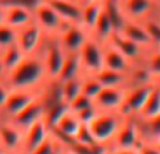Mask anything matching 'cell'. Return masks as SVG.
Returning a JSON list of instances; mask_svg holds the SVG:
<instances>
[{"instance_id":"4","label":"cell","mask_w":160,"mask_h":154,"mask_svg":"<svg viewBox=\"0 0 160 154\" xmlns=\"http://www.w3.org/2000/svg\"><path fill=\"white\" fill-rule=\"evenodd\" d=\"M84 75H95L103 68V44L89 36L78 52Z\"/></svg>"},{"instance_id":"17","label":"cell","mask_w":160,"mask_h":154,"mask_svg":"<svg viewBox=\"0 0 160 154\" xmlns=\"http://www.w3.org/2000/svg\"><path fill=\"white\" fill-rule=\"evenodd\" d=\"M81 124L82 123L79 122L78 116L70 110V112L65 113V115L58 120V123L52 127L51 132L67 146L74 140V137H75V134Z\"/></svg>"},{"instance_id":"29","label":"cell","mask_w":160,"mask_h":154,"mask_svg":"<svg viewBox=\"0 0 160 154\" xmlns=\"http://www.w3.org/2000/svg\"><path fill=\"white\" fill-rule=\"evenodd\" d=\"M82 76H77V78H71L67 81L60 82V89H61V96H62L64 102L70 105L72 99H75L79 94H81V85H82Z\"/></svg>"},{"instance_id":"23","label":"cell","mask_w":160,"mask_h":154,"mask_svg":"<svg viewBox=\"0 0 160 154\" xmlns=\"http://www.w3.org/2000/svg\"><path fill=\"white\" fill-rule=\"evenodd\" d=\"M115 33H116L115 26H113L111 17H109V14L106 13L105 7H103L102 13H101V16L98 17L94 28L91 31V36L94 37V38H97L99 42L105 44V42H108L109 40H111V37Z\"/></svg>"},{"instance_id":"1","label":"cell","mask_w":160,"mask_h":154,"mask_svg":"<svg viewBox=\"0 0 160 154\" xmlns=\"http://www.w3.org/2000/svg\"><path fill=\"white\" fill-rule=\"evenodd\" d=\"M4 82L10 89L40 91L48 82L47 71L40 52L26 55L17 67L9 71Z\"/></svg>"},{"instance_id":"24","label":"cell","mask_w":160,"mask_h":154,"mask_svg":"<svg viewBox=\"0 0 160 154\" xmlns=\"http://www.w3.org/2000/svg\"><path fill=\"white\" fill-rule=\"evenodd\" d=\"M97 79L101 82L102 86L111 88H128L129 86V78L126 72H119V71L102 68L99 72L95 74Z\"/></svg>"},{"instance_id":"55","label":"cell","mask_w":160,"mask_h":154,"mask_svg":"<svg viewBox=\"0 0 160 154\" xmlns=\"http://www.w3.org/2000/svg\"><path fill=\"white\" fill-rule=\"evenodd\" d=\"M0 147H2V140H0Z\"/></svg>"},{"instance_id":"43","label":"cell","mask_w":160,"mask_h":154,"mask_svg":"<svg viewBox=\"0 0 160 154\" xmlns=\"http://www.w3.org/2000/svg\"><path fill=\"white\" fill-rule=\"evenodd\" d=\"M6 75H7V71H6V68H4L3 62H2V60H0V81H4Z\"/></svg>"},{"instance_id":"45","label":"cell","mask_w":160,"mask_h":154,"mask_svg":"<svg viewBox=\"0 0 160 154\" xmlns=\"http://www.w3.org/2000/svg\"><path fill=\"white\" fill-rule=\"evenodd\" d=\"M81 4H84V3H94V2H99V3H103L105 0H78Z\"/></svg>"},{"instance_id":"26","label":"cell","mask_w":160,"mask_h":154,"mask_svg":"<svg viewBox=\"0 0 160 154\" xmlns=\"http://www.w3.org/2000/svg\"><path fill=\"white\" fill-rule=\"evenodd\" d=\"M160 115V85H157L154 82V86L152 89V92L149 94L148 99H146L143 108L140 109L139 115L136 118L139 119H150L154 116Z\"/></svg>"},{"instance_id":"12","label":"cell","mask_w":160,"mask_h":154,"mask_svg":"<svg viewBox=\"0 0 160 154\" xmlns=\"http://www.w3.org/2000/svg\"><path fill=\"white\" fill-rule=\"evenodd\" d=\"M108 42H111L116 50H119L132 64L143 62L146 54H148V51H149L148 48H145V47L136 44V42L132 41V40L123 37L121 33H115L111 37V40H109Z\"/></svg>"},{"instance_id":"52","label":"cell","mask_w":160,"mask_h":154,"mask_svg":"<svg viewBox=\"0 0 160 154\" xmlns=\"http://www.w3.org/2000/svg\"><path fill=\"white\" fill-rule=\"evenodd\" d=\"M62 154H71V153H70V151H68V150H67V148H65V151H64Z\"/></svg>"},{"instance_id":"3","label":"cell","mask_w":160,"mask_h":154,"mask_svg":"<svg viewBox=\"0 0 160 154\" xmlns=\"http://www.w3.org/2000/svg\"><path fill=\"white\" fill-rule=\"evenodd\" d=\"M38 52L44 61L48 81H57L61 67L67 58V52L60 44L57 36H45Z\"/></svg>"},{"instance_id":"30","label":"cell","mask_w":160,"mask_h":154,"mask_svg":"<svg viewBox=\"0 0 160 154\" xmlns=\"http://www.w3.org/2000/svg\"><path fill=\"white\" fill-rule=\"evenodd\" d=\"M65 148V144L51 132L50 136L30 154H62Z\"/></svg>"},{"instance_id":"14","label":"cell","mask_w":160,"mask_h":154,"mask_svg":"<svg viewBox=\"0 0 160 154\" xmlns=\"http://www.w3.org/2000/svg\"><path fill=\"white\" fill-rule=\"evenodd\" d=\"M51 133V129L45 123L44 119L33 123L30 127L24 130V139L21 146V154H30L44 142Z\"/></svg>"},{"instance_id":"15","label":"cell","mask_w":160,"mask_h":154,"mask_svg":"<svg viewBox=\"0 0 160 154\" xmlns=\"http://www.w3.org/2000/svg\"><path fill=\"white\" fill-rule=\"evenodd\" d=\"M119 7L125 18L143 21L153 14L157 6L153 3V0H121Z\"/></svg>"},{"instance_id":"46","label":"cell","mask_w":160,"mask_h":154,"mask_svg":"<svg viewBox=\"0 0 160 154\" xmlns=\"http://www.w3.org/2000/svg\"><path fill=\"white\" fill-rule=\"evenodd\" d=\"M153 16H156V17H157V18H159V20H160V7H156V10H154Z\"/></svg>"},{"instance_id":"38","label":"cell","mask_w":160,"mask_h":154,"mask_svg":"<svg viewBox=\"0 0 160 154\" xmlns=\"http://www.w3.org/2000/svg\"><path fill=\"white\" fill-rule=\"evenodd\" d=\"M101 110L97 108V105L95 103H92V105H89L88 108L82 109V110H79L78 113H75L77 116H78L79 122H81L82 124H89L91 122L94 120L95 118H97V115L99 113Z\"/></svg>"},{"instance_id":"41","label":"cell","mask_w":160,"mask_h":154,"mask_svg":"<svg viewBox=\"0 0 160 154\" xmlns=\"http://www.w3.org/2000/svg\"><path fill=\"white\" fill-rule=\"evenodd\" d=\"M9 95H10V88L7 86V84L4 81H0V113H2L4 105H6Z\"/></svg>"},{"instance_id":"40","label":"cell","mask_w":160,"mask_h":154,"mask_svg":"<svg viewBox=\"0 0 160 154\" xmlns=\"http://www.w3.org/2000/svg\"><path fill=\"white\" fill-rule=\"evenodd\" d=\"M140 154H160V144L152 142H142L139 144Z\"/></svg>"},{"instance_id":"16","label":"cell","mask_w":160,"mask_h":154,"mask_svg":"<svg viewBox=\"0 0 160 154\" xmlns=\"http://www.w3.org/2000/svg\"><path fill=\"white\" fill-rule=\"evenodd\" d=\"M44 112H45V105H44L42 94H41L36 100H33L30 105H27L20 113H17V115H16L14 118H12L10 120L17 124L18 127H21L23 130H26L33 123L44 119Z\"/></svg>"},{"instance_id":"49","label":"cell","mask_w":160,"mask_h":154,"mask_svg":"<svg viewBox=\"0 0 160 154\" xmlns=\"http://www.w3.org/2000/svg\"><path fill=\"white\" fill-rule=\"evenodd\" d=\"M4 154H21V153H13V151H6Z\"/></svg>"},{"instance_id":"8","label":"cell","mask_w":160,"mask_h":154,"mask_svg":"<svg viewBox=\"0 0 160 154\" xmlns=\"http://www.w3.org/2000/svg\"><path fill=\"white\" fill-rule=\"evenodd\" d=\"M34 21L40 26L45 36H58L62 27L67 24L60 17L55 9L47 2H42L38 7L33 12Z\"/></svg>"},{"instance_id":"31","label":"cell","mask_w":160,"mask_h":154,"mask_svg":"<svg viewBox=\"0 0 160 154\" xmlns=\"http://www.w3.org/2000/svg\"><path fill=\"white\" fill-rule=\"evenodd\" d=\"M24 57L26 55L23 54V51H21L16 44H13L12 47H9V48L3 50V51L0 52V60H2V62H3L7 72L12 71L14 67H17Z\"/></svg>"},{"instance_id":"19","label":"cell","mask_w":160,"mask_h":154,"mask_svg":"<svg viewBox=\"0 0 160 154\" xmlns=\"http://www.w3.org/2000/svg\"><path fill=\"white\" fill-rule=\"evenodd\" d=\"M132 67L133 64L119 50H116L112 46L111 42L103 44V68L128 74Z\"/></svg>"},{"instance_id":"48","label":"cell","mask_w":160,"mask_h":154,"mask_svg":"<svg viewBox=\"0 0 160 154\" xmlns=\"http://www.w3.org/2000/svg\"><path fill=\"white\" fill-rule=\"evenodd\" d=\"M153 3L156 4L157 7H160V0H153Z\"/></svg>"},{"instance_id":"33","label":"cell","mask_w":160,"mask_h":154,"mask_svg":"<svg viewBox=\"0 0 160 154\" xmlns=\"http://www.w3.org/2000/svg\"><path fill=\"white\" fill-rule=\"evenodd\" d=\"M102 85L97 79L95 75H84L82 76V85H81V94L88 96L89 99L94 100L97 95L101 92Z\"/></svg>"},{"instance_id":"50","label":"cell","mask_w":160,"mask_h":154,"mask_svg":"<svg viewBox=\"0 0 160 154\" xmlns=\"http://www.w3.org/2000/svg\"><path fill=\"white\" fill-rule=\"evenodd\" d=\"M103 154H113V153H112V151H111V150H109V148H108V150H106V151H105V153H103Z\"/></svg>"},{"instance_id":"51","label":"cell","mask_w":160,"mask_h":154,"mask_svg":"<svg viewBox=\"0 0 160 154\" xmlns=\"http://www.w3.org/2000/svg\"><path fill=\"white\" fill-rule=\"evenodd\" d=\"M4 153H6V151H4V150H3V148L0 147V154H4Z\"/></svg>"},{"instance_id":"54","label":"cell","mask_w":160,"mask_h":154,"mask_svg":"<svg viewBox=\"0 0 160 154\" xmlns=\"http://www.w3.org/2000/svg\"><path fill=\"white\" fill-rule=\"evenodd\" d=\"M154 82H156L157 85H160V79H157V81H154Z\"/></svg>"},{"instance_id":"42","label":"cell","mask_w":160,"mask_h":154,"mask_svg":"<svg viewBox=\"0 0 160 154\" xmlns=\"http://www.w3.org/2000/svg\"><path fill=\"white\" fill-rule=\"evenodd\" d=\"M111 150V148H109ZM113 154H140L139 147H133V148H116V150H111Z\"/></svg>"},{"instance_id":"10","label":"cell","mask_w":160,"mask_h":154,"mask_svg":"<svg viewBox=\"0 0 160 154\" xmlns=\"http://www.w3.org/2000/svg\"><path fill=\"white\" fill-rule=\"evenodd\" d=\"M44 89V88H42ZM42 89L40 91H23V89H10V95L7 98V102L4 105L3 110L0 113L2 118L12 119L17 113H20L27 105H30L33 100H36L42 94Z\"/></svg>"},{"instance_id":"13","label":"cell","mask_w":160,"mask_h":154,"mask_svg":"<svg viewBox=\"0 0 160 154\" xmlns=\"http://www.w3.org/2000/svg\"><path fill=\"white\" fill-rule=\"evenodd\" d=\"M126 88H111L102 86L101 92L94 99V103L99 110L105 112H119L125 99Z\"/></svg>"},{"instance_id":"28","label":"cell","mask_w":160,"mask_h":154,"mask_svg":"<svg viewBox=\"0 0 160 154\" xmlns=\"http://www.w3.org/2000/svg\"><path fill=\"white\" fill-rule=\"evenodd\" d=\"M68 112H70V106H68L67 102H64V100L50 103V105H45L44 120H45V123L48 124L50 129H52L58 123V120Z\"/></svg>"},{"instance_id":"36","label":"cell","mask_w":160,"mask_h":154,"mask_svg":"<svg viewBox=\"0 0 160 154\" xmlns=\"http://www.w3.org/2000/svg\"><path fill=\"white\" fill-rule=\"evenodd\" d=\"M72 142L78 143V144H82V146H98L99 144V143L95 140L94 134H92V132L89 130L88 124H81V126H79V129H78V132H77Z\"/></svg>"},{"instance_id":"39","label":"cell","mask_w":160,"mask_h":154,"mask_svg":"<svg viewBox=\"0 0 160 154\" xmlns=\"http://www.w3.org/2000/svg\"><path fill=\"white\" fill-rule=\"evenodd\" d=\"M92 103H94V100H92V99H89L88 96H85V95L79 94L78 96L75 98V99L71 100L68 106H70V110H71V112L78 113L79 110H82V109L88 108V106L92 105Z\"/></svg>"},{"instance_id":"6","label":"cell","mask_w":160,"mask_h":154,"mask_svg":"<svg viewBox=\"0 0 160 154\" xmlns=\"http://www.w3.org/2000/svg\"><path fill=\"white\" fill-rule=\"evenodd\" d=\"M44 37V31L33 20L31 23L16 30V46L23 51L24 55L36 54L41 47Z\"/></svg>"},{"instance_id":"7","label":"cell","mask_w":160,"mask_h":154,"mask_svg":"<svg viewBox=\"0 0 160 154\" xmlns=\"http://www.w3.org/2000/svg\"><path fill=\"white\" fill-rule=\"evenodd\" d=\"M140 134L138 129V122L135 116H125L116 132L113 140L109 144L111 150L116 148H133L139 147L140 144Z\"/></svg>"},{"instance_id":"21","label":"cell","mask_w":160,"mask_h":154,"mask_svg":"<svg viewBox=\"0 0 160 154\" xmlns=\"http://www.w3.org/2000/svg\"><path fill=\"white\" fill-rule=\"evenodd\" d=\"M33 20H34V14L31 10H27L24 7H18V6L4 7V24L10 26V27L16 28V30L31 23Z\"/></svg>"},{"instance_id":"22","label":"cell","mask_w":160,"mask_h":154,"mask_svg":"<svg viewBox=\"0 0 160 154\" xmlns=\"http://www.w3.org/2000/svg\"><path fill=\"white\" fill-rule=\"evenodd\" d=\"M136 122L140 134V142H152L160 144V115L150 119L136 118Z\"/></svg>"},{"instance_id":"25","label":"cell","mask_w":160,"mask_h":154,"mask_svg":"<svg viewBox=\"0 0 160 154\" xmlns=\"http://www.w3.org/2000/svg\"><path fill=\"white\" fill-rule=\"evenodd\" d=\"M84 75V71H82V65H81V60H79L78 54H67V58L64 61L61 71L58 74V82L67 81V79L71 78H77V76Z\"/></svg>"},{"instance_id":"53","label":"cell","mask_w":160,"mask_h":154,"mask_svg":"<svg viewBox=\"0 0 160 154\" xmlns=\"http://www.w3.org/2000/svg\"><path fill=\"white\" fill-rule=\"evenodd\" d=\"M44 2H47V3H50V2H55V0H44Z\"/></svg>"},{"instance_id":"20","label":"cell","mask_w":160,"mask_h":154,"mask_svg":"<svg viewBox=\"0 0 160 154\" xmlns=\"http://www.w3.org/2000/svg\"><path fill=\"white\" fill-rule=\"evenodd\" d=\"M50 4L60 14L64 23H67V24H81L82 4L78 0H55V2H50Z\"/></svg>"},{"instance_id":"27","label":"cell","mask_w":160,"mask_h":154,"mask_svg":"<svg viewBox=\"0 0 160 154\" xmlns=\"http://www.w3.org/2000/svg\"><path fill=\"white\" fill-rule=\"evenodd\" d=\"M105 3V2H103ZM103 3L99 2H94V3H84L82 4V12H81V26L87 28L88 31H92L95 23H97L98 17L101 16L103 10Z\"/></svg>"},{"instance_id":"2","label":"cell","mask_w":160,"mask_h":154,"mask_svg":"<svg viewBox=\"0 0 160 154\" xmlns=\"http://www.w3.org/2000/svg\"><path fill=\"white\" fill-rule=\"evenodd\" d=\"M123 118L125 116L121 112H105V110H101L97 115V118L88 124V127L92 132L95 140L99 144H103L109 148V144L115 137Z\"/></svg>"},{"instance_id":"32","label":"cell","mask_w":160,"mask_h":154,"mask_svg":"<svg viewBox=\"0 0 160 154\" xmlns=\"http://www.w3.org/2000/svg\"><path fill=\"white\" fill-rule=\"evenodd\" d=\"M143 64H145V67L148 68V71L152 75L153 81L160 79V48L153 47V48L149 50L145 57Z\"/></svg>"},{"instance_id":"44","label":"cell","mask_w":160,"mask_h":154,"mask_svg":"<svg viewBox=\"0 0 160 154\" xmlns=\"http://www.w3.org/2000/svg\"><path fill=\"white\" fill-rule=\"evenodd\" d=\"M4 23V7L0 4V24Z\"/></svg>"},{"instance_id":"35","label":"cell","mask_w":160,"mask_h":154,"mask_svg":"<svg viewBox=\"0 0 160 154\" xmlns=\"http://www.w3.org/2000/svg\"><path fill=\"white\" fill-rule=\"evenodd\" d=\"M16 44V28L7 24H0V52Z\"/></svg>"},{"instance_id":"11","label":"cell","mask_w":160,"mask_h":154,"mask_svg":"<svg viewBox=\"0 0 160 154\" xmlns=\"http://www.w3.org/2000/svg\"><path fill=\"white\" fill-rule=\"evenodd\" d=\"M24 139V130L13 123L10 119L0 116V140L4 151L21 153V146Z\"/></svg>"},{"instance_id":"5","label":"cell","mask_w":160,"mask_h":154,"mask_svg":"<svg viewBox=\"0 0 160 154\" xmlns=\"http://www.w3.org/2000/svg\"><path fill=\"white\" fill-rule=\"evenodd\" d=\"M154 86V82H148V84H138L130 85L126 88L125 92V99L121 106L119 112L123 116H138L140 109L143 108L149 94L152 92Z\"/></svg>"},{"instance_id":"37","label":"cell","mask_w":160,"mask_h":154,"mask_svg":"<svg viewBox=\"0 0 160 154\" xmlns=\"http://www.w3.org/2000/svg\"><path fill=\"white\" fill-rule=\"evenodd\" d=\"M42 2H44V0H0V4L4 7H9V6L24 7V9L34 12Z\"/></svg>"},{"instance_id":"47","label":"cell","mask_w":160,"mask_h":154,"mask_svg":"<svg viewBox=\"0 0 160 154\" xmlns=\"http://www.w3.org/2000/svg\"><path fill=\"white\" fill-rule=\"evenodd\" d=\"M105 2H111V3H116V4L121 3V0H105Z\"/></svg>"},{"instance_id":"18","label":"cell","mask_w":160,"mask_h":154,"mask_svg":"<svg viewBox=\"0 0 160 154\" xmlns=\"http://www.w3.org/2000/svg\"><path fill=\"white\" fill-rule=\"evenodd\" d=\"M121 33L123 37L135 41L136 44L145 47V48L150 50L153 48V42H152V38L149 36L148 30H146L143 21H138V20H125L123 26L121 27V30L118 31Z\"/></svg>"},{"instance_id":"34","label":"cell","mask_w":160,"mask_h":154,"mask_svg":"<svg viewBox=\"0 0 160 154\" xmlns=\"http://www.w3.org/2000/svg\"><path fill=\"white\" fill-rule=\"evenodd\" d=\"M143 24H145L146 30H148L149 36H150L152 42H153V47L160 48V20L156 17V16L152 14L150 17L143 20Z\"/></svg>"},{"instance_id":"9","label":"cell","mask_w":160,"mask_h":154,"mask_svg":"<svg viewBox=\"0 0 160 154\" xmlns=\"http://www.w3.org/2000/svg\"><path fill=\"white\" fill-rule=\"evenodd\" d=\"M89 36L91 33L81 24H65L57 38L67 54H78Z\"/></svg>"}]
</instances>
